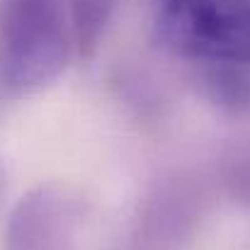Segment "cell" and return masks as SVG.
<instances>
[{
	"label": "cell",
	"instance_id": "1",
	"mask_svg": "<svg viewBox=\"0 0 250 250\" xmlns=\"http://www.w3.org/2000/svg\"><path fill=\"white\" fill-rule=\"evenodd\" d=\"M66 7V0L0 2L2 78L15 95H32L66 71L76 37Z\"/></svg>",
	"mask_w": 250,
	"mask_h": 250
},
{
	"label": "cell",
	"instance_id": "2",
	"mask_svg": "<svg viewBox=\"0 0 250 250\" xmlns=\"http://www.w3.org/2000/svg\"><path fill=\"white\" fill-rule=\"evenodd\" d=\"M153 29L175 54L250 66V0H148Z\"/></svg>",
	"mask_w": 250,
	"mask_h": 250
},
{
	"label": "cell",
	"instance_id": "3",
	"mask_svg": "<svg viewBox=\"0 0 250 250\" xmlns=\"http://www.w3.org/2000/svg\"><path fill=\"white\" fill-rule=\"evenodd\" d=\"M109 5L112 0H71L73 29H76V42L81 44V49L95 44L97 32L104 24Z\"/></svg>",
	"mask_w": 250,
	"mask_h": 250
}]
</instances>
